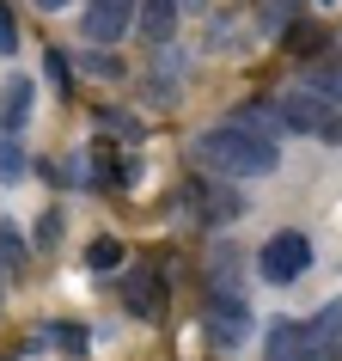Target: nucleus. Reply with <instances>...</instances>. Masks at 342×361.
I'll list each match as a JSON object with an SVG mask.
<instances>
[{
	"instance_id": "1",
	"label": "nucleus",
	"mask_w": 342,
	"mask_h": 361,
	"mask_svg": "<svg viewBox=\"0 0 342 361\" xmlns=\"http://www.w3.org/2000/svg\"><path fill=\"white\" fill-rule=\"evenodd\" d=\"M196 166L202 171H220V178H269L281 166V147L263 141V135L239 129V123H220L196 141Z\"/></svg>"
},
{
	"instance_id": "2",
	"label": "nucleus",
	"mask_w": 342,
	"mask_h": 361,
	"mask_svg": "<svg viewBox=\"0 0 342 361\" xmlns=\"http://www.w3.org/2000/svg\"><path fill=\"white\" fill-rule=\"evenodd\" d=\"M275 111L287 116V129L318 135L324 147H342V111H336V104H324L318 92H305V86H300V92H287L281 104H275Z\"/></svg>"
},
{
	"instance_id": "3",
	"label": "nucleus",
	"mask_w": 342,
	"mask_h": 361,
	"mask_svg": "<svg viewBox=\"0 0 342 361\" xmlns=\"http://www.w3.org/2000/svg\"><path fill=\"white\" fill-rule=\"evenodd\" d=\"M305 269H312V239H305V233H293V227L275 233V239L257 251V276H263V282H275V288L300 282Z\"/></svg>"
},
{
	"instance_id": "4",
	"label": "nucleus",
	"mask_w": 342,
	"mask_h": 361,
	"mask_svg": "<svg viewBox=\"0 0 342 361\" xmlns=\"http://www.w3.org/2000/svg\"><path fill=\"white\" fill-rule=\"evenodd\" d=\"M134 13H141V0H86V37L92 49H110V43L129 37Z\"/></svg>"
},
{
	"instance_id": "5",
	"label": "nucleus",
	"mask_w": 342,
	"mask_h": 361,
	"mask_svg": "<svg viewBox=\"0 0 342 361\" xmlns=\"http://www.w3.org/2000/svg\"><path fill=\"white\" fill-rule=\"evenodd\" d=\"M251 337V306L245 294H214V343L220 349H232V343Z\"/></svg>"
},
{
	"instance_id": "6",
	"label": "nucleus",
	"mask_w": 342,
	"mask_h": 361,
	"mask_svg": "<svg viewBox=\"0 0 342 361\" xmlns=\"http://www.w3.org/2000/svg\"><path fill=\"white\" fill-rule=\"evenodd\" d=\"M269 361H312V324L305 319H275L269 324Z\"/></svg>"
},
{
	"instance_id": "7",
	"label": "nucleus",
	"mask_w": 342,
	"mask_h": 361,
	"mask_svg": "<svg viewBox=\"0 0 342 361\" xmlns=\"http://www.w3.org/2000/svg\"><path fill=\"white\" fill-rule=\"evenodd\" d=\"M31 98H37V86L25 74H13L6 86H0V135H19L25 116H31Z\"/></svg>"
},
{
	"instance_id": "8",
	"label": "nucleus",
	"mask_w": 342,
	"mask_h": 361,
	"mask_svg": "<svg viewBox=\"0 0 342 361\" xmlns=\"http://www.w3.org/2000/svg\"><path fill=\"white\" fill-rule=\"evenodd\" d=\"M134 25H141V37H147V43H171V37H177V0H141Z\"/></svg>"
},
{
	"instance_id": "9",
	"label": "nucleus",
	"mask_w": 342,
	"mask_h": 361,
	"mask_svg": "<svg viewBox=\"0 0 342 361\" xmlns=\"http://www.w3.org/2000/svg\"><path fill=\"white\" fill-rule=\"evenodd\" d=\"M122 300H129V312H134V319H159L165 294H159V282H153L147 269H129V282H122Z\"/></svg>"
},
{
	"instance_id": "10",
	"label": "nucleus",
	"mask_w": 342,
	"mask_h": 361,
	"mask_svg": "<svg viewBox=\"0 0 342 361\" xmlns=\"http://www.w3.org/2000/svg\"><path fill=\"white\" fill-rule=\"evenodd\" d=\"M196 196H202V221H208V227H227L232 214H239V190H214V184H190V190H184V202H196Z\"/></svg>"
},
{
	"instance_id": "11",
	"label": "nucleus",
	"mask_w": 342,
	"mask_h": 361,
	"mask_svg": "<svg viewBox=\"0 0 342 361\" xmlns=\"http://www.w3.org/2000/svg\"><path fill=\"white\" fill-rule=\"evenodd\" d=\"M305 324H312V355L330 349V343H342V300H324L318 319H305Z\"/></svg>"
},
{
	"instance_id": "12",
	"label": "nucleus",
	"mask_w": 342,
	"mask_h": 361,
	"mask_svg": "<svg viewBox=\"0 0 342 361\" xmlns=\"http://www.w3.org/2000/svg\"><path fill=\"white\" fill-rule=\"evenodd\" d=\"M312 86H305V92H318L324 104H342V61H318V68H312Z\"/></svg>"
},
{
	"instance_id": "13",
	"label": "nucleus",
	"mask_w": 342,
	"mask_h": 361,
	"mask_svg": "<svg viewBox=\"0 0 342 361\" xmlns=\"http://www.w3.org/2000/svg\"><path fill=\"white\" fill-rule=\"evenodd\" d=\"M25 171H31V159H25L19 135H0V184H19Z\"/></svg>"
},
{
	"instance_id": "14",
	"label": "nucleus",
	"mask_w": 342,
	"mask_h": 361,
	"mask_svg": "<svg viewBox=\"0 0 342 361\" xmlns=\"http://www.w3.org/2000/svg\"><path fill=\"white\" fill-rule=\"evenodd\" d=\"M281 43L293 49V56H318V49H324L330 37H324V25H293V31H287Z\"/></svg>"
},
{
	"instance_id": "15",
	"label": "nucleus",
	"mask_w": 342,
	"mask_h": 361,
	"mask_svg": "<svg viewBox=\"0 0 342 361\" xmlns=\"http://www.w3.org/2000/svg\"><path fill=\"white\" fill-rule=\"evenodd\" d=\"M86 264L92 269H122V245H116V239H92V245H86Z\"/></svg>"
},
{
	"instance_id": "16",
	"label": "nucleus",
	"mask_w": 342,
	"mask_h": 361,
	"mask_svg": "<svg viewBox=\"0 0 342 361\" xmlns=\"http://www.w3.org/2000/svg\"><path fill=\"white\" fill-rule=\"evenodd\" d=\"M56 239H61V214H56V209H43V214H37V245L49 251Z\"/></svg>"
},
{
	"instance_id": "17",
	"label": "nucleus",
	"mask_w": 342,
	"mask_h": 361,
	"mask_svg": "<svg viewBox=\"0 0 342 361\" xmlns=\"http://www.w3.org/2000/svg\"><path fill=\"white\" fill-rule=\"evenodd\" d=\"M19 49V25H13V13L0 6V56H13Z\"/></svg>"
},
{
	"instance_id": "18",
	"label": "nucleus",
	"mask_w": 342,
	"mask_h": 361,
	"mask_svg": "<svg viewBox=\"0 0 342 361\" xmlns=\"http://www.w3.org/2000/svg\"><path fill=\"white\" fill-rule=\"evenodd\" d=\"M104 123H110L122 141H141V129H134V116H129V111H104Z\"/></svg>"
},
{
	"instance_id": "19",
	"label": "nucleus",
	"mask_w": 342,
	"mask_h": 361,
	"mask_svg": "<svg viewBox=\"0 0 342 361\" xmlns=\"http://www.w3.org/2000/svg\"><path fill=\"white\" fill-rule=\"evenodd\" d=\"M0 257H6V264H19V257H25V245H19V233L6 227V221H0Z\"/></svg>"
},
{
	"instance_id": "20",
	"label": "nucleus",
	"mask_w": 342,
	"mask_h": 361,
	"mask_svg": "<svg viewBox=\"0 0 342 361\" xmlns=\"http://www.w3.org/2000/svg\"><path fill=\"white\" fill-rule=\"evenodd\" d=\"M43 68H49V80H56V86H68V56H61V49H49V56H43Z\"/></svg>"
},
{
	"instance_id": "21",
	"label": "nucleus",
	"mask_w": 342,
	"mask_h": 361,
	"mask_svg": "<svg viewBox=\"0 0 342 361\" xmlns=\"http://www.w3.org/2000/svg\"><path fill=\"white\" fill-rule=\"evenodd\" d=\"M293 6H300V0H269V25H275V31H281V25L293 19Z\"/></svg>"
},
{
	"instance_id": "22",
	"label": "nucleus",
	"mask_w": 342,
	"mask_h": 361,
	"mask_svg": "<svg viewBox=\"0 0 342 361\" xmlns=\"http://www.w3.org/2000/svg\"><path fill=\"white\" fill-rule=\"evenodd\" d=\"M92 74H98V80H116L122 68H116V56H98V49H92Z\"/></svg>"
},
{
	"instance_id": "23",
	"label": "nucleus",
	"mask_w": 342,
	"mask_h": 361,
	"mask_svg": "<svg viewBox=\"0 0 342 361\" xmlns=\"http://www.w3.org/2000/svg\"><path fill=\"white\" fill-rule=\"evenodd\" d=\"M312 361H342V343H330V349H318Z\"/></svg>"
},
{
	"instance_id": "24",
	"label": "nucleus",
	"mask_w": 342,
	"mask_h": 361,
	"mask_svg": "<svg viewBox=\"0 0 342 361\" xmlns=\"http://www.w3.org/2000/svg\"><path fill=\"white\" fill-rule=\"evenodd\" d=\"M31 6H43V13H61V6H68V0H31Z\"/></svg>"
},
{
	"instance_id": "25",
	"label": "nucleus",
	"mask_w": 342,
	"mask_h": 361,
	"mask_svg": "<svg viewBox=\"0 0 342 361\" xmlns=\"http://www.w3.org/2000/svg\"><path fill=\"white\" fill-rule=\"evenodd\" d=\"M6 269H13V264H6V257H0V282H6Z\"/></svg>"
}]
</instances>
